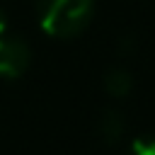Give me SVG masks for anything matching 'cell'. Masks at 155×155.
Masks as SVG:
<instances>
[{
	"label": "cell",
	"instance_id": "6",
	"mask_svg": "<svg viewBox=\"0 0 155 155\" xmlns=\"http://www.w3.org/2000/svg\"><path fill=\"white\" fill-rule=\"evenodd\" d=\"M5 29H7V17H5V12L0 7V34H5Z\"/></svg>",
	"mask_w": 155,
	"mask_h": 155
},
{
	"label": "cell",
	"instance_id": "2",
	"mask_svg": "<svg viewBox=\"0 0 155 155\" xmlns=\"http://www.w3.org/2000/svg\"><path fill=\"white\" fill-rule=\"evenodd\" d=\"M31 61V51L22 36L15 34H0V78L2 80H17L27 73Z\"/></svg>",
	"mask_w": 155,
	"mask_h": 155
},
{
	"label": "cell",
	"instance_id": "1",
	"mask_svg": "<svg viewBox=\"0 0 155 155\" xmlns=\"http://www.w3.org/2000/svg\"><path fill=\"white\" fill-rule=\"evenodd\" d=\"M94 0H36L39 27L56 39L78 36L90 24Z\"/></svg>",
	"mask_w": 155,
	"mask_h": 155
},
{
	"label": "cell",
	"instance_id": "5",
	"mask_svg": "<svg viewBox=\"0 0 155 155\" xmlns=\"http://www.w3.org/2000/svg\"><path fill=\"white\" fill-rule=\"evenodd\" d=\"M131 150L136 155H155V133H143L131 140Z\"/></svg>",
	"mask_w": 155,
	"mask_h": 155
},
{
	"label": "cell",
	"instance_id": "4",
	"mask_svg": "<svg viewBox=\"0 0 155 155\" xmlns=\"http://www.w3.org/2000/svg\"><path fill=\"white\" fill-rule=\"evenodd\" d=\"M131 87H133V78H131V73L126 68H111L104 75V90L116 99L126 97L131 92Z\"/></svg>",
	"mask_w": 155,
	"mask_h": 155
},
{
	"label": "cell",
	"instance_id": "3",
	"mask_svg": "<svg viewBox=\"0 0 155 155\" xmlns=\"http://www.w3.org/2000/svg\"><path fill=\"white\" fill-rule=\"evenodd\" d=\"M124 131H126V121H124V116H121L119 111L107 109V111L99 116L97 133H99V138H102L104 143H109V145L119 143V140H121V136H124Z\"/></svg>",
	"mask_w": 155,
	"mask_h": 155
}]
</instances>
